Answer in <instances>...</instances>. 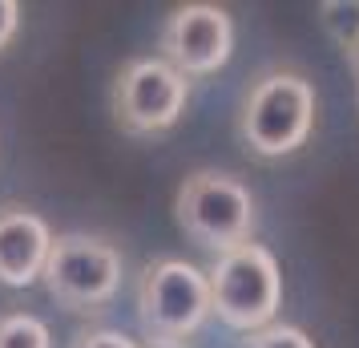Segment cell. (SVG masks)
<instances>
[{
  "label": "cell",
  "mask_w": 359,
  "mask_h": 348,
  "mask_svg": "<svg viewBox=\"0 0 359 348\" xmlns=\"http://www.w3.org/2000/svg\"><path fill=\"white\" fill-rule=\"evenodd\" d=\"M315 126V85L294 69H266L259 82L246 89L238 110V138L243 146L262 158H291L307 146Z\"/></svg>",
  "instance_id": "6da1fadb"
},
{
  "label": "cell",
  "mask_w": 359,
  "mask_h": 348,
  "mask_svg": "<svg viewBox=\"0 0 359 348\" xmlns=\"http://www.w3.org/2000/svg\"><path fill=\"white\" fill-rule=\"evenodd\" d=\"M174 219H178V227L186 231L190 243L214 251V259H218V255L250 243V231H255V195L234 174L194 170L178 186Z\"/></svg>",
  "instance_id": "7a4b0ae2"
},
{
  "label": "cell",
  "mask_w": 359,
  "mask_h": 348,
  "mask_svg": "<svg viewBox=\"0 0 359 348\" xmlns=\"http://www.w3.org/2000/svg\"><path fill=\"white\" fill-rule=\"evenodd\" d=\"M214 312L210 276L186 259H158L137 280V316L154 344H178Z\"/></svg>",
  "instance_id": "3957f363"
},
{
  "label": "cell",
  "mask_w": 359,
  "mask_h": 348,
  "mask_svg": "<svg viewBox=\"0 0 359 348\" xmlns=\"http://www.w3.org/2000/svg\"><path fill=\"white\" fill-rule=\"evenodd\" d=\"M206 276H210L214 312L230 328L262 332L275 324L278 299H283V276H278V259L262 243H243V247L218 255Z\"/></svg>",
  "instance_id": "277c9868"
},
{
  "label": "cell",
  "mask_w": 359,
  "mask_h": 348,
  "mask_svg": "<svg viewBox=\"0 0 359 348\" xmlns=\"http://www.w3.org/2000/svg\"><path fill=\"white\" fill-rule=\"evenodd\" d=\"M41 280L69 312H101L121 288V251L97 235H57Z\"/></svg>",
  "instance_id": "5b68a950"
},
{
  "label": "cell",
  "mask_w": 359,
  "mask_h": 348,
  "mask_svg": "<svg viewBox=\"0 0 359 348\" xmlns=\"http://www.w3.org/2000/svg\"><path fill=\"white\" fill-rule=\"evenodd\" d=\"M190 101V77L162 57H133L114 82V117L133 138H154L178 126Z\"/></svg>",
  "instance_id": "8992f818"
},
{
  "label": "cell",
  "mask_w": 359,
  "mask_h": 348,
  "mask_svg": "<svg viewBox=\"0 0 359 348\" xmlns=\"http://www.w3.org/2000/svg\"><path fill=\"white\" fill-rule=\"evenodd\" d=\"M234 53V20L226 8L194 0L178 4L162 29V61L186 73V77H206L230 61Z\"/></svg>",
  "instance_id": "52a82bcc"
},
{
  "label": "cell",
  "mask_w": 359,
  "mask_h": 348,
  "mask_svg": "<svg viewBox=\"0 0 359 348\" xmlns=\"http://www.w3.org/2000/svg\"><path fill=\"white\" fill-rule=\"evenodd\" d=\"M53 251L49 223L29 207H0V283L4 288H29L45 276Z\"/></svg>",
  "instance_id": "ba28073f"
},
{
  "label": "cell",
  "mask_w": 359,
  "mask_h": 348,
  "mask_svg": "<svg viewBox=\"0 0 359 348\" xmlns=\"http://www.w3.org/2000/svg\"><path fill=\"white\" fill-rule=\"evenodd\" d=\"M319 20L343 53H351L359 45V0H323Z\"/></svg>",
  "instance_id": "9c48e42d"
},
{
  "label": "cell",
  "mask_w": 359,
  "mask_h": 348,
  "mask_svg": "<svg viewBox=\"0 0 359 348\" xmlns=\"http://www.w3.org/2000/svg\"><path fill=\"white\" fill-rule=\"evenodd\" d=\"M0 348H53L49 324L29 312L0 316Z\"/></svg>",
  "instance_id": "30bf717a"
},
{
  "label": "cell",
  "mask_w": 359,
  "mask_h": 348,
  "mask_svg": "<svg viewBox=\"0 0 359 348\" xmlns=\"http://www.w3.org/2000/svg\"><path fill=\"white\" fill-rule=\"evenodd\" d=\"M243 348H315V340L294 324H271L262 332H250V340Z\"/></svg>",
  "instance_id": "8fae6325"
},
{
  "label": "cell",
  "mask_w": 359,
  "mask_h": 348,
  "mask_svg": "<svg viewBox=\"0 0 359 348\" xmlns=\"http://www.w3.org/2000/svg\"><path fill=\"white\" fill-rule=\"evenodd\" d=\"M73 348H137L126 336V332H114V328H89L81 332L77 340H73Z\"/></svg>",
  "instance_id": "7c38bea8"
},
{
  "label": "cell",
  "mask_w": 359,
  "mask_h": 348,
  "mask_svg": "<svg viewBox=\"0 0 359 348\" xmlns=\"http://www.w3.org/2000/svg\"><path fill=\"white\" fill-rule=\"evenodd\" d=\"M17 29H20V4L17 0H0V53L13 45Z\"/></svg>",
  "instance_id": "4fadbf2b"
},
{
  "label": "cell",
  "mask_w": 359,
  "mask_h": 348,
  "mask_svg": "<svg viewBox=\"0 0 359 348\" xmlns=\"http://www.w3.org/2000/svg\"><path fill=\"white\" fill-rule=\"evenodd\" d=\"M347 65L355 69V77H359V45H355V49H351V53H347Z\"/></svg>",
  "instance_id": "5bb4252c"
},
{
  "label": "cell",
  "mask_w": 359,
  "mask_h": 348,
  "mask_svg": "<svg viewBox=\"0 0 359 348\" xmlns=\"http://www.w3.org/2000/svg\"><path fill=\"white\" fill-rule=\"evenodd\" d=\"M149 348H178V344H149Z\"/></svg>",
  "instance_id": "9a60e30c"
}]
</instances>
